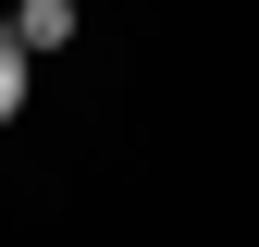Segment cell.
Here are the masks:
<instances>
[{"instance_id": "6da1fadb", "label": "cell", "mask_w": 259, "mask_h": 247, "mask_svg": "<svg viewBox=\"0 0 259 247\" xmlns=\"http://www.w3.org/2000/svg\"><path fill=\"white\" fill-rule=\"evenodd\" d=\"M13 50L37 62V50H74V0H25L13 13Z\"/></svg>"}, {"instance_id": "7a4b0ae2", "label": "cell", "mask_w": 259, "mask_h": 247, "mask_svg": "<svg viewBox=\"0 0 259 247\" xmlns=\"http://www.w3.org/2000/svg\"><path fill=\"white\" fill-rule=\"evenodd\" d=\"M25 111V50H13V25H0V124Z\"/></svg>"}]
</instances>
